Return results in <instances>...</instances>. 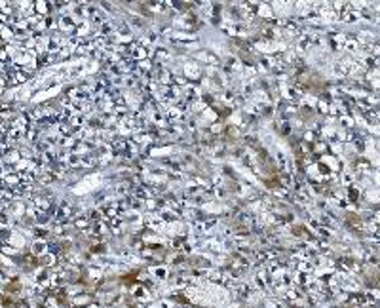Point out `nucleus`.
<instances>
[{
	"label": "nucleus",
	"mask_w": 380,
	"mask_h": 308,
	"mask_svg": "<svg viewBox=\"0 0 380 308\" xmlns=\"http://www.w3.org/2000/svg\"><path fill=\"white\" fill-rule=\"evenodd\" d=\"M44 251V243H34V253H42Z\"/></svg>",
	"instance_id": "1"
}]
</instances>
